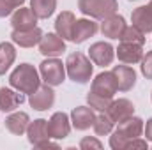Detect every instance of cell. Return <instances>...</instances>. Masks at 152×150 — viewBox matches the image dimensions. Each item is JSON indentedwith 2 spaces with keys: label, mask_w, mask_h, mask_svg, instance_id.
I'll return each instance as SVG.
<instances>
[{
  "label": "cell",
  "mask_w": 152,
  "mask_h": 150,
  "mask_svg": "<svg viewBox=\"0 0 152 150\" xmlns=\"http://www.w3.org/2000/svg\"><path fill=\"white\" fill-rule=\"evenodd\" d=\"M88 58L92 60V64L99 66V67H106L113 62L115 58V48L110 42L104 41H97L88 48Z\"/></svg>",
  "instance_id": "8992f818"
},
{
  "label": "cell",
  "mask_w": 152,
  "mask_h": 150,
  "mask_svg": "<svg viewBox=\"0 0 152 150\" xmlns=\"http://www.w3.org/2000/svg\"><path fill=\"white\" fill-rule=\"evenodd\" d=\"M37 149H60V147H58V143H55V141H51V138H50V140H46V141H42V143L39 145Z\"/></svg>",
  "instance_id": "e575fe53"
},
{
  "label": "cell",
  "mask_w": 152,
  "mask_h": 150,
  "mask_svg": "<svg viewBox=\"0 0 152 150\" xmlns=\"http://www.w3.org/2000/svg\"><path fill=\"white\" fill-rule=\"evenodd\" d=\"M23 101H25V95L21 92H18L16 88H7V87L0 88V111H16V108H20V104Z\"/></svg>",
  "instance_id": "ac0fdd59"
},
{
  "label": "cell",
  "mask_w": 152,
  "mask_h": 150,
  "mask_svg": "<svg viewBox=\"0 0 152 150\" xmlns=\"http://www.w3.org/2000/svg\"><path fill=\"white\" fill-rule=\"evenodd\" d=\"M115 57H117L122 64H126V66L140 64L142 58H143V46L120 41V44H118L117 50H115Z\"/></svg>",
  "instance_id": "9c48e42d"
},
{
  "label": "cell",
  "mask_w": 152,
  "mask_h": 150,
  "mask_svg": "<svg viewBox=\"0 0 152 150\" xmlns=\"http://www.w3.org/2000/svg\"><path fill=\"white\" fill-rule=\"evenodd\" d=\"M71 118L69 115L64 111H57L53 113L48 120V133L51 140H64L69 136L71 133Z\"/></svg>",
  "instance_id": "5b68a950"
},
{
  "label": "cell",
  "mask_w": 152,
  "mask_h": 150,
  "mask_svg": "<svg viewBox=\"0 0 152 150\" xmlns=\"http://www.w3.org/2000/svg\"><path fill=\"white\" fill-rule=\"evenodd\" d=\"M41 79L50 87H58L66 81V64L58 57H46L39 64Z\"/></svg>",
  "instance_id": "3957f363"
},
{
  "label": "cell",
  "mask_w": 152,
  "mask_h": 150,
  "mask_svg": "<svg viewBox=\"0 0 152 150\" xmlns=\"http://www.w3.org/2000/svg\"><path fill=\"white\" fill-rule=\"evenodd\" d=\"M151 101H152V94H151Z\"/></svg>",
  "instance_id": "f35d334b"
},
{
  "label": "cell",
  "mask_w": 152,
  "mask_h": 150,
  "mask_svg": "<svg viewBox=\"0 0 152 150\" xmlns=\"http://www.w3.org/2000/svg\"><path fill=\"white\" fill-rule=\"evenodd\" d=\"M129 2H136V0H129Z\"/></svg>",
  "instance_id": "74e56055"
},
{
  "label": "cell",
  "mask_w": 152,
  "mask_h": 150,
  "mask_svg": "<svg viewBox=\"0 0 152 150\" xmlns=\"http://www.w3.org/2000/svg\"><path fill=\"white\" fill-rule=\"evenodd\" d=\"M14 12V9L5 2V0H0V18H7Z\"/></svg>",
  "instance_id": "d6a6232c"
},
{
  "label": "cell",
  "mask_w": 152,
  "mask_h": 150,
  "mask_svg": "<svg viewBox=\"0 0 152 150\" xmlns=\"http://www.w3.org/2000/svg\"><path fill=\"white\" fill-rule=\"evenodd\" d=\"M115 127V122L110 118V115L106 111H99V115H96V120L92 124V129L96 133V136H110Z\"/></svg>",
  "instance_id": "d4e9b609"
},
{
  "label": "cell",
  "mask_w": 152,
  "mask_h": 150,
  "mask_svg": "<svg viewBox=\"0 0 152 150\" xmlns=\"http://www.w3.org/2000/svg\"><path fill=\"white\" fill-rule=\"evenodd\" d=\"M37 16L34 14V11L30 7H18L12 14H11V25L12 30H27V28H34L37 27Z\"/></svg>",
  "instance_id": "7c38bea8"
},
{
  "label": "cell",
  "mask_w": 152,
  "mask_h": 150,
  "mask_svg": "<svg viewBox=\"0 0 152 150\" xmlns=\"http://www.w3.org/2000/svg\"><path fill=\"white\" fill-rule=\"evenodd\" d=\"M145 36H147V34L142 32L140 28H136L134 25H126V28H124V32H122V36H120V41L143 46V44H145Z\"/></svg>",
  "instance_id": "83f0119b"
},
{
  "label": "cell",
  "mask_w": 152,
  "mask_h": 150,
  "mask_svg": "<svg viewBox=\"0 0 152 150\" xmlns=\"http://www.w3.org/2000/svg\"><path fill=\"white\" fill-rule=\"evenodd\" d=\"M143 134H145L147 141H152V117L147 120V124L143 125Z\"/></svg>",
  "instance_id": "836d02e7"
},
{
  "label": "cell",
  "mask_w": 152,
  "mask_h": 150,
  "mask_svg": "<svg viewBox=\"0 0 152 150\" xmlns=\"http://www.w3.org/2000/svg\"><path fill=\"white\" fill-rule=\"evenodd\" d=\"M124 28H126V20H124V16H120L117 12L101 20V27H99L101 34L108 39H120Z\"/></svg>",
  "instance_id": "5bb4252c"
},
{
  "label": "cell",
  "mask_w": 152,
  "mask_h": 150,
  "mask_svg": "<svg viewBox=\"0 0 152 150\" xmlns=\"http://www.w3.org/2000/svg\"><path fill=\"white\" fill-rule=\"evenodd\" d=\"M131 23L140 28L142 32L149 34L152 32V12L149 9V5H140L131 12Z\"/></svg>",
  "instance_id": "603a6c76"
},
{
  "label": "cell",
  "mask_w": 152,
  "mask_h": 150,
  "mask_svg": "<svg viewBox=\"0 0 152 150\" xmlns=\"http://www.w3.org/2000/svg\"><path fill=\"white\" fill-rule=\"evenodd\" d=\"M5 2H7L14 11H16L18 7H23V4H25V0H5Z\"/></svg>",
  "instance_id": "d590c367"
},
{
  "label": "cell",
  "mask_w": 152,
  "mask_h": 150,
  "mask_svg": "<svg viewBox=\"0 0 152 150\" xmlns=\"http://www.w3.org/2000/svg\"><path fill=\"white\" fill-rule=\"evenodd\" d=\"M92 73H94V66H92V60L80 53L75 51L67 57L66 60V74L71 81L80 83V85H85L92 79Z\"/></svg>",
  "instance_id": "7a4b0ae2"
},
{
  "label": "cell",
  "mask_w": 152,
  "mask_h": 150,
  "mask_svg": "<svg viewBox=\"0 0 152 150\" xmlns=\"http://www.w3.org/2000/svg\"><path fill=\"white\" fill-rule=\"evenodd\" d=\"M80 149L81 150H90V149H103V143L96 138V136H85V138H81V141H80Z\"/></svg>",
  "instance_id": "4dcf8cb0"
},
{
  "label": "cell",
  "mask_w": 152,
  "mask_h": 150,
  "mask_svg": "<svg viewBox=\"0 0 152 150\" xmlns=\"http://www.w3.org/2000/svg\"><path fill=\"white\" fill-rule=\"evenodd\" d=\"M42 37V30L39 27L27 28V30H12L11 32V41L18 44L20 48H34L37 46Z\"/></svg>",
  "instance_id": "9a60e30c"
},
{
  "label": "cell",
  "mask_w": 152,
  "mask_h": 150,
  "mask_svg": "<svg viewBox=\"0 0 152 150\" xmlns=\"http://www.w3.org/2000/svg\"><path fill=\"white\" fill-rule=\"evenodd\" d=\"M106 113L110 115V118L113 120L115 124H118V122L126 120L127 117L134 115V104H133V103H131L129 99H126V97H120V99H113Z\"/></svg>",
  "instance_id": "ffe728a7"
},
{
  "label": "cell",
  "mask_w": 152,
  "mask_h": 150,
  "mask_svg": "<svg viewBox=\"0 0 152 150\" xmlns=\"http://www.w3.org/2000/svg\"><path fill=\"white\" fill-rule=\"evenodd\" d=\"M147 5H149V9H151V12H152V0L149 2V4H147Z\"/></svg>",
  "instance_id": "8d00e7d4"
},
{
  "label": "cell",
  "mask_w": 152,
  "mask_h": 150,
  "mask_svg": "<svg viewBox=\"0 0 152 150\" xmlns=\"http://www.w3.org/2000/svg\"><path fill=\"white\" fill-rule=\"evenodd\" d=\"M28 104L36 111H46L55 104V90L50 85H39V88L28 95Z\"/></svg>",
  "instance_id": "ba28073f"
},
{
  "label": "cell",
  "mask_w": 152,
  "mask_h": 150,
  "mask_svg": "<svg viewBox=\"0 0 152 150\" xmlns=\"http://www.w3.org/2000/svg\"><path fill=\"white\" fill-rule=\"evenodd\" d=\"M97 30H99V27H97V23L92 18H80V20L75 21L71 41L75 44H81V42H85L88 37H94Z\"/></svg>",
  "instance_id": "8fae6325"
},
{
  "label": "cell",
  "mask_w": 152,
  "mask_h": 150,
  "mask_svg": "<svg viewBox=\"0 0 152 150\" xmlns=\"http://www.w3.org/2000/svg\"><path fill=\"white\" fill-rule=\"evenodd\" d=\"M112 73L115 74V79H117V87L120 92H129L134 88L136 85V71L126 64L122 66H115L112 69Z\"/></svg>",
  "instance_id": "2e32d148"
},
{
  "label": "cell",
  "mask_w": 152,
  "mask_h": 150,
  "mask_svg": "<svg viewBox=\"0 0 152 150\" xmlns=\"http://www.w3.org/2000/svg\"><path fill=\"white\" fill-rule=\"evenodd\" d=\"M30 9L39 20H48L57 9V0H30Z\"/></svg>",
  "instance_id": "484cf974"
},
{
  "label": "cell",
  "mask_w": 152,
  "mask_h": 150,
  "mask_svg": "<svg viewBox=\"0 0 152 150\" xmlns=\"http://www.w3.org/2000/svg\"><path fill=\"white\" fill-rule=\"evenodd\" d=\"M28 124H30V117L25 111H11L9 117L5 118V129L14 136L27 134Z\"/></svg>",
  "instance_id": "44dd1931"
},
{
  "label": "cell",
  "mask_w": 152,
  "mask_h": 150,
  "mask_svg": "<svg viewBox=\"0 0 152 150\" xmlns=\"http://www.w3.org/2000/svg\"><path fill=\"white\" fill-rule=\"evenodd\" d=\"M16 60V48H14V42H0V76L5 74L11 66L14 64Z\"/></svg>",
  "instance_id": "cb8c5ba5"
},
{
  "label": "cell",
  "mask_w": 152,
  "mask_h": 150,
  "mask_svg": "<svg viewBox=\"0 0 152 150\" xmlns=\"http://www.w3.org/2000/svg\"><path fill=\"white\" fill-rule=\"evenodd\" d=\"M78 9L81 14L92 20H104L117 12V0H78Z\"/></svg>",
  "instance_id": "277c9868"
},
{
  "label": "cell",
  "mask_w": 152,
  "mask_h": 150,
  "mask_svg": "<svg viewBox=\"0 0 152 150\" xmlns=\"http://www.w3.org/2000/svg\"><path fill=\"white\" fill-rule=\"evenodd\" d=\"M90 90H92V92H97V94H101V95L113 97L115 94L118 92L115 74L112 71H103V73H99V74L92 79Z\"/></svg>",
  "instance_id": "30bf717a"
},
{
  "label": "cell",
  "mask_w": 152,
  "mask_h": 150,
  "mask_svg": "<svg viewBox=\"0 0 152 150\" xmlns=\"http://www.w3.org/2000/svg\"><path fill=\"white\" fill-rule=\"evenodd\" d=\"M41 74L32 64H20L9 76V85L21 94H34L41 85Z\"/></svg>",
  "instance_id": "6da1fadb"
},
{
  "label": "cell",
  "mask_w": 152,
  "mask_h": 150,
  "mask_svg": "<svg viewBox=\"0 0 152 150\" xmlns=\"http://www.w3.org/2000/svg\"><path fill=\"white\" fill-rule=\"evenodd\" d=\"M37 46H39V53L42 57H60L66 51V41L57 32L42 34Z\"/></svg>",
  "instance_id": "52a82bcc"
},
{
  "label": "cell",
  "mask_w": 152,
  "mask_h": 150,
  "mask_svg": "<svg viewBox=\"0 0 152 150\" xmlns=\"http://www.w3.org/2000/svg\"><path fill=\"white\" fill-rule=\"evenodd\" d=\"M143 120L140 118V117H134V115H131V117H127L126 120H122V122H118L117 124V133L118 134H122L124 138H127V140H133V138H140L142 134H143Z\"/></svg>",
  "instance_id": "e0dca14e"
},
{
  "label": "cell",
  "mask_w": 152,
  "mask_h": 150,
  "mask_svg": "<svg viewBox=\"0 0 152 150\" xmlns=\"http://www.w3.org/2000/svg\"><path fill=\"white\" fill-rule=\"evenodd\" d=\"M71 118V125L76 131H87L92 127L94 120H96V113L90 106H76L69 115Z\"/></svg>",
  "instance_id": "4fadbf2b"
},
{
  "label": "cell",
  "mask_w": 152,
  "mask_h": 150,
  "mask_svg": "<svg viewBox=\"0 0 152 150\" xmlns=\"http://www.w3.org/2000/svg\"><path fill=\"white\" fill-rule=\"evenodd\" d=\"M149 147V143H147V140H142V136L140 138H133V140H129L127 141V150L129 149H142L145 150Z\"/></svg>",
  "instance_id": "1f68e13d"
},
{
  "label": "cell",
  "mask_w": 152,
  "mask_h": 150,
  "mask_svg": "<svg viewBox=\"0 0 152 150\" xmlns=\"http://www.w3.org/2000/svg\"><path fill=\"white\" fill-rule=\"evenodd\" d=\"M75 21H76V16L71 11H62L57 16V20H55V32L64 39V41H71Z\"/></svg>",
  "instance_id": "7402d4cb"
},
{
  "label": "cell",
  "mask_w": 152,
  "mask_h": 150,
  "mask_svg": "<svg viewBox=\"0 0 152 150\" xmlns=\"http://www.w3.org/2000/svg\"><path fill=\"white\" fill-rule=\"evenodd\" d=\"M127 138H124L122 134H118L117 131H112L110 136V147L113 150H127Z\"/></svg>",
  "instance_id": "f1b7e54d"
},
{
  "label": "cell",
  "mask_w": 152,
  "mask_h": 150,
  "mask_svg": "<svg viewBox=\"0 0 152 150\" xmlns=\"http://www.w3.org/2000/svg\"><path fill=\"white\" fill-rule=\"evenodd\" d=\"M140 69H142V74L147 79H152V51L143 53V58L140 62Z\"/></svg>",
  "instance_id": "f546056e"
},
{
  "label": "cell",
  "mask_w": 152,
  "mask_h": 150,
  "mask_svg": "<svg viewBox=\"0 0 152 150\" xmlns=\"http://www.w3.org/2000/svg\"><path fill=\"white\" fill-rule=\"evenodd\" d=\"M112 101H113V97L101 95V94L92 92V90L87 94V103H88V106H90L92 110H96V111H108Z\"/></svg>",
  "instance_id": "4316f807"
},
{
  "label": "cell",
  "mask_w": 152,
  "mask_h": 150,
  "mask_svg": "<svg viewBox=\"0 0 152 150\" xmlns=\"http://www.w3.org/2000/svg\"><path fill=\"white\" fill-rule=\"evenodd\" d=\"M27 138H28V143L39 147L42 141L50 140V133H48V120L44 118H37V120H30L28 127H27Z\"/></svg>",
  "instance_id": "d6986e66"
}]
</instances>
